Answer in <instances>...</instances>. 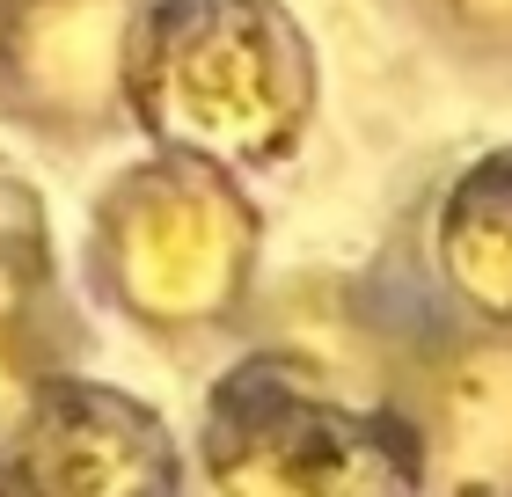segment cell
Returning <instances> with one entry per match:
<instances>
[{"label":"cell","mask_w":512,"mask_h":497,"mask_svg":"<svg viewBox=\"0 0 512 497\" xmlns=\"http://www.w3.org/2000/svg\"><path fill=\"white\" fill-rule=\"evenodd\" d=\"M213 497H417L425 454L403 410L352 402L300 359H249L205 410Z\"/></svg>","instance_id":"7a4b0ae2"},{"label":"cell","mask_w":512,"mask_h":497,"mask_svg":"<svg viewBox=\"0 0 512 497\" xmlns=\"http://www.w3.org/2000/svg\"><path fill=\"white\" fill-rule=\"evenodd\" d=\"M176 439L147 402L44 381L0 424V497H169Z\"/></svg>","instance_id":"277c9868"},{"label":"cell","mask_w":512,"mask_h":497,"mask_svg":"<svg viewBox=\"0 0 512 497\" xmlns=\"http://www.w3.org/2000/svg\"><path fill=\"white\" fill-rule=\"evenodd\" d=\"M139 0H15L0 22V103L44 139H103L125 125V59Z\"/></svg>","instance_id":"5b68a950"},{"label":"cell","mask_w":512,"mask_h":497,"mask_svg":"<svg viewBox=\"0 0 512 497\" xmlns=\"http://www.w3.org/2000/svg\"><path fill=\"white\" fill-rule=\"evenodd\" d=\"M96 271L154 337L220 329L256 271V212L213 161L147 154L96 198Z\"/></svg>","instance_id":"3957f363"},{"label":"cell","mask_w":512,"mask_h":497,"mask_svg":"<svg viewBox=\"0 0 512 497\" xmlns=\"http://www.w3.org/2000/svg\"><path fill=\"white\" fill-rule=\"evenodd\" d=\"M8 8H15V0H0V22H8Z\"/></svg>","instance_id":"30bf717a"},{"label":"cell","mask_w":512,"mask_h":497,"mask_svg":"<svg viewBox=\"0 0 512 497\" xmlns=\"http://www.w3.org/2000/svg\"><path fill=\"white\" fill-rule=\"evenodd\" d=\"M315 44L286 0H139L125 117L213 169H278L315 125Z\"/></svg>","instance_id":"6da1fadb"},{"label":"cell","mask_w":512,"mask_h":497,"mask_svg":"<svg viewBox=\"0 0 512 497\" xmlns=\"http://www.w3.org/2000/svg\"><path fill=\"white\" fill-rule=\"evenodd\" d=\"M432 264L469 315L512 329V147L469 161L447 183L432 212Z\"/></svg>","instance_id":"52a82bcc"},{"label":"cell","mask_w":512,"mask_h":497,"mask_svg":"<svg viewBox=\"0 0 512 497\" xmlns=\"http://www.w3.org/2000/svg\"><path fill=\"white\" fill-rule=\"evenodd\" d=\"M410 8L454 59L512 66V0H410Z\"/></svg>","instance_id":"9c48e42d"},{"label":"cell","mask_w":512,"mask_h":497,"mask_svg":"<svg viewBox=\"0 0 512 497\" xmlns=\"http://www.w3.org/2000/svg\"><path fill=\"white\" fill-rule=\"evenodd\" d=\"M403 417L425 454V483L447 497H512V329L432 351Z\"/></svg>","instance_id":"8992f818"},{"label":"cell","mask_w":512,"mask_h":497,"mask_svg":"<svg viewBox=\"0 0 512 497\" xmlns=\"http://www.w3.org/2000/svg\"><path fill=\"white\" fill-rule=\"evenodd\" d=\"M52 293V234H44V205L8 161H0V344L44 307Z\"/></svg>","instance_id":"ba28073f"}]
</instances>
